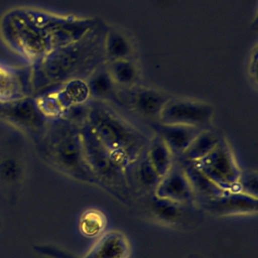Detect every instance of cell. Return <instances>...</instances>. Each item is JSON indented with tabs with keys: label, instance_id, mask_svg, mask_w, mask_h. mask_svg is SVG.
Instances as JSON below:
<instances>
[{
	"label": "cell",
	"instance_id": "6da1fadb",
	"mask_svg": "<svg viewBox=\"0 0 258 258\" xmlns=\"http://www.w3.org/2000/svg\"><path fill=\"white\" fill-rule=\"evenodd\" d=\"M106 27L97 25L83 38L55 47L30 67L32 95H38L74 79L86 80L98 67L106 63L103 37Z\"/></svg>",
	"mask_w": 258,
	"mask_h": 258
},
{
	"label": "cell",
	"instance_id": "7a4b0ae2",
	"mask_svg": "<svg viewBox=\"0 0 258 258\" xmlns=\"http://www.w3.org/2000/svg\"><path fill=\"white\" fill-rule=\"evenodd\" d=\"M35 142L39 156L52 168L80 182L97 185L86 161L80 123L64 117L51 119Z\"/></svg>",
	"mask_w": 258,
	"mask_h": 258
},
{
	"label": "cell",
	"instance_id": "3957f363",
	"mask_svg": "<svg viewBox=\"0 0 258 258\" xmlns=\"http://www.w3.org/2000/svg\"><path fill=\"white\" fill-rule=\"evenodd\" d=\"M85 121L104 147L127 168L144 153L150 141L106 101L91 99Z\"/></svg>",
	"mask_w": 258,
	"mask_h": 258
},
{
	"label": "cell",
	"instance_id": "277c9868",
	"mask_svg": "<svg viewBox=\"0 0 258 258\" xmlns=\"http://www.w3.org/2000/svg\"><path fill=\"white\" fill-rule=\"evenodd\" d=\"M81 134L86 161L97 185L105 188L120 202L131 205L134 196L129 184L127 167L104 147L85 120L81 123Z\"/></svg>",
	"mask_w": 258,
	"mask_h": 258
},
{
	"label": "cell",
	"instance_id": "5b68a950",
	"mask_svg": "<svg viewBox=\"0 0 258 258\" xmlns=\"http://www.w3.org/2000/svg\"><path fill=\"white\" fill-rule=\"evenodd\" d=\"M0 37L28 66L38 62L53 49L49 36L28 18L23 6L10 8L2 14Z\"/></svg>",
	"mask_w": 258,
	"mask_h": 258
},
{
	"label": "cell",
	"instance_id": "8992f818",
	"mask_svg": "<svg viewBox=\"0 0 258 258\" xmlns=\"http://www.w3.org/2000/svg\"><path fill=\"white\" fill-rule=\"evenodd\" d=\"M133 203L153 222L176 229H194L203 221V211L198 205L173 203L153 194L137 197Z\"/></svg>",
	"mask_w": 258,
	"mask_h": 258
},
{
	"label": "cell",
	"instance_id": "52a82bcc",
	"mask_svg": "<svg viewBox=\"0 0 258 258\" xmlns=\"http://www.w3.org/2000/svg\"><path fill=\"white\" fill-rule=\"evenodd\" d=\"M192 163L220 188L237 190L242 169L225 137L210 153Z\"/></svg>",
	"mask_w": 258,
	"mask_h": 258
},
{
	"label": "cell",
	"instance_id": "ba28073f",
	"mask_svg": "<svg viewBox=\"0 0 258 258\" xmlns=\"http://www.w3.org/2000/svg\"><path fill=\"white\" fill-rule=\"evenodd\" d=\"M213 117L214 108L210 103L186 97L171 96L164 105L157 122L205 129L209 128Z\"/></svg>",
	"mask_w": 258,
	"mask_h": 258
},
{
	"label": "cell",
	"instance_id": "9c48e42d",
	"mask_svg": "<svg viewBox=\"0 0 258 258\" xmlns=\"http://www.w3.org/2000/svg\"><path fill=\"white\" fill-rule=\"evenodd\" d=\"M0 120L21 131L35 141L43 133L47 123L39 110L35 96L0 103Z\"/></svg>",
	"mask_w": 258,
	"mask_h": 258
},
{
	"label": "cell",
	"instance_id": "30bf717a",
	"mask_svg": "<svg viewBox=\"0 0 258 258\" xmlns=\"http://www.w3.org/2000/svg\"><path fill=\"white\" fill-rule=\"evenodd\" d=\"M115 97L134 114L155 123L171 96L156 88L137 85L130 89H118Z\"/></svg>",
	"mask_w": 258,
	"mask_h": 258
},
{
	"label": "cell",
	"instance_id": "8fae6325",
	"mask_svg": "<svg viewBox=\"0 0 258 258\" xmlns=\"http://www.w3.org/2000/svg\"><path fill=\"white\" fill-rule=\"evenodd\" d=\"M257 204V197L239 190H225L216 197L198 204V206L203 212L212 216L232 217L256 214Z\"/></svg>",
	"mask_w": 258,
	"mask_h": 258
},
{
	"label": "cell",
	"instance_id": "7c38bea8",
	"mask_svg": "<svg viewBox=\"0 0 258 258\" xmlns=\"http://www.w3.org/2000/svg\"><path fill=\"white\" fill-rule=\"evenodd\" d=\"M154 195L181 205H197L188 177L176 159L170 169L160 178Z\"/></svg>",
	"mask_w": 258,
	"mask_h": 258
},
{
	"label": "cell",
	"instance_id": "4fadbf2b",
	"mask_svg": "<svg viewBox=\"0 0 258 258\" xmlns=\"http://www.w3.org/2000/svg\"><path fill=\"white\" fill-rule=\"evenodd\" d=\"M33 96L30 86V67H14L0 61V103Z\"/></svg>",
	"mask_w": 258,
	"mask_h": 258
},
{
	"label": "cell",
	"instance_id": "5bb4252c",
	"mask_svg": "<svg viewBox=\"0 0 258 258\" xmlns=\"http://www.w3.org/2000/svg\"><path fill=\"white\" fill-rule=\"evenodd\" d=\"M130 242L120 231L101 234L83 258H129Z\"/></svg>",
	"mask_w": 258,
	"mask_h": 258
},
{
	"label": "cell",
	"instance_id": "9a60e30c",
	"mask_svg": "<svg viewBox=\"0 0 258 258\" xmlns=\"http://www.w3.org/2000/svg\"><path fill=\"white\" fill-rule=\"evenodd\" d=\"M127 173L134 199L153 194L161 178L153 169L144 153L128 166Z\"/></svg>",
	"mask_w": 258,
	"mask_h": 258
},
{
	"label": "cell",
	"instance_id": "2e32d148",
	"mask_svg": "<svg viewBox=\"0 0 258 258\" xmlns=\"http://www.w3.org/2000/svg\"><path fill=\"white\" fill-rule=\"evenodd\" d=\"M155 135L159 136L169 147L174 158H178L190 145L202 129L174 124H153Z\"/></svg>",
	"mask_w": 258,
	"mask_h": 258
},
{
	"label": "cell",
	"instance_id": "e0dca14e",
	"mask_svg": "<svg viewBox=\"0 0 258 258\" xmlns=\"http://www.w3.org/2000/svg\"><path fill=\"white\" fill-rule=\"evenodd\" d=\"M103 51L106 62L134 58V44L129 35L119 28L108 27L103 37Z\"/></svg>",
	"mask_w": 258,
	"mask_h": 258
},
{
	"label": "cell",
	"instance_id": "ac0fdd59",
	"mask_svg": "<svg viewBox=\"0 0 258 258\" xmlns=\"http://www.w3.org/2000/svg\"><path fill=\"white\" fill-rule=\"evenodd\" d=\"M176 160L181 164L188 177L197 205L225 191L210 180L192 162L180 159Z\"/></svg>",
	"mask_w": 258,
	"mask_h": 258
},
{
	"label": "cell",
	"instance_id": "d6986e66",
	"mask_svg": "<svg viewBox=\"0 0 258 258\" xmlns=\"http://www.w3.org/2000/svg\"><path fill=\"white\" fill-rule=\"evenodd\" d=\"M106 66L118 89H130L139 85L141 73L134 58L110 61Z\"/></svg>",
	"mask_w": 258,
	"mask_h": 258
},
{
	"label": "cell",
	"instance_id": "ffe728a7",
	"mask_svg": "<svg viewBox=\"0 0 258 258\" xmlns=\"http://www.w3.org/2000/svg\"><path fill=\"white\" fill-rule=\"evenodd\" d=\"M223 137L218 131L210 128L202 129L186 150L176 159L196 162L210 153Z\"/></svg>",
	"mask_w": 258,
	"mask_h": 258
},
{
	"label": "cell",
	"instance_id": "44dd1931",
	"mask_svg": "<svg viewBox=\"0 0 258 258\" xmlns=\"http://www.w3.org/2000/svg\"><path fill=\"white\" fill-rule=\"evenodd\" d=\"M144 154L160 177H162L170 169L175 159L169 147L157 135L150 138Z\"/></svg>",
	"mask_w": 258,
	"mask_h": 258
},
{
	"label": "cell",
	"instance_id": "7402d4cb",
	"mask_svg": "<svg viewBox=\"0 0 258 258\" xmlns=\"http://www.w3.org/2000/svg\"><path fill=\"white\" fill-rule=\"evenodd\" d=\"M91 99L106 101L108 98L115 96L118 88L113 82L106 63L98 67L86 79Z\"/></svg>",
	"mask_w": 258,
	"mask_h": 258
},
{
	"label": "cell",
	"instance_id": "603a6c76",
	"mask_svg": "<svg viewBox=\"0 0 258 258\" xmlns=\"http://www.w3.org/2000/svg\"><path fill=\"white\" fill-rule=\"evenodd\" d=\"M106 216L98 209H88L80 219V231L87 237H99L106 228Z\"/></svg>",
	"mask_w": 258,
	"mask_h": 258
},
{
	"label": "cell",
	"instance_id": "cb8c5ba5",
	"mask_svg": "<svg viewBox=\"0 0 258 258\" xmlns=\"http://www.w3.org/2000/svg\"><path fill=\"white\" fill-rule=\"evenodd\" d=\"M22 173V162L14 156L8 157L0 163V178L2 180L8 181L10 183H15L17 181H20Z\"/></svg>",
	"mask_w": 258,
	"mask_h": 258
},
{
	"label": "cell",
	"instance_id": "d4e9b609",
	"mask_svg": "<svg viewBox=\"0 0 258 258\" xmlns=\"http://www.w3.org/2000/svg\"><path fill=\"white\" fill-rule=\"evenodd\" d=\"M257 186H258V174L254 169H242L239 180L237 190L257 197Z\"/></svg>",
	"mask_w": 258,
	"mask_h": 258
},
{
	"label": "cell",
	"instance_id": "484cf974",
	"mask_svg": "<svg viewBox=\"0 0 258 258\" xmlns=\"http://www.w3.org/2000/svg\"><path fill=\"white\" fill-rule=\"evenodd\" d=\"M34 251L39 255L49 257V258H76L74 255L69 254L63 249L51 245H36L34 246Z\"/></svg>",
	"mask_w": 258,
	"mask_h": 258
}]
</instances>
